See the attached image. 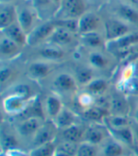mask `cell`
<instances>
[{"label": "cell", "instance_id": "cell-1", "mask_svg": "<svg viewBox=\"0 0 138 156\" xmlns=\"http://www.w3.org/2000/svg\"><path fill=\"white\" fill-rule=\"evenodd\" d=\"M138 44V33L130 32L122 37L106 42L105 48L113 54L116 55L119 58L126 60L128 52L133 47Z\"/></svg>", "mask_w": 138, "mask_h": 156}, {"label": "cell", "instance_id": "cell-2", "mask_svg": "<svg viewBox=\"0 0 138 156\" xmlns=\"http://www.w3.org/2000/svg\"><path fill=\"white\" fill-rule=\"evenodd\" d=\"M86 2L85 0H62L56 16L59 19H66V18H79L86 12Z\"/></svg>", "mask_w": 138, "mask_h": 156}, {"label": "cell", "instance_id": "cell-3", "mask_svg": "<svg viewBox=\"0 0 138 156\" xmlns=\"http://www.w3.org/2000/svg\"><path fill=\"white\" fill-rule=\"evenodd\" d=\"M78 87L79 84L75 77L69 73H60L52 81V90L58 96L76 95L78 93Z\"/></svg>", "mask_w": 138, "mask_h": 156}, {"label": "cell", "instance_id": "cell-4", "mask_svg": "<svg viewBox=\"0 0 138 156\" xmlns=\"http://www.w3.org/2000/svg\"><path fill=\"white\" fill-rule=\"evenodd\" d=\"M110 136L111 133L104 123H91L86 127L82 142L99 146Z\"/></svg>", "mask_w": 138, "mask_h": 156}, {"label": "cell", "instance_id": "cell-5", "mask_svg": "<svg viewBox=\"0 0 138 156\" xmlns=\"http://www.w3.org/2000/svg\"><path fill=\"white\" fill-rule=\"evenodd\" d=\"M56 29L55 21L48 20L39 26L34 27V29L27 34V44L36 47L39 44L48 42L50 35Z\"/></svg>", "mask_w": 138, "mask_h": 156}, {"label": "cell", "instance_id": "cell-6", "mask_svg": "<svg viewBox=\"0 0 138 156\" xmlns=\"http://www.w3.org/2000/svg\"><path fill=\"white\" fill-rule=\"evenodd\" d=\"M58 134L59 129L54 124V122L52 120H45L38 132L32 137L31 149L49 142L56 141Z\"/></svg>", "mask_w": 138, "mask_h": 156}, {"label": "cell", "instance_id": "cell-7", "mask_svg": "<svg viewBox=\"0 0 138 156\" xmlns=\"http://www.w3.org/2000/svg\"><path fill=\"white\" fill-rule=\"evenodd\" d=\"M32 99L29 100L14 95H5L2 99V107L8 115L18 116L27 109Z\"/></svg>", "mask_w": 138, "mask_h": 156}, {"label": "cell", "instance_id": "cell-8", "mask_svg": "<svg viewBox=\"0 0 138 156\" xmlns=\"http://www.w3.org/2000/svg\"><path fill=\"white\" fill-rule=\"evenodd\" d=\"M108 111L109 115H130L131 106L127 96L117 90V93L114 94L109 98Z\"/></svg>", "mask_w": 138, "mask_h": 156}, {"label": "cell", "instance_id": "cell-9", "mask_svg": "<svg viewBox=\"0 0 138 156\" xmlns=\"http://www.w3.org/2000/svg\"><path fill=\"white\" fill-rule=\"evenodd\" d=\"M128 33H130V27L120 19H109L104 24V38L106 42L118 39Z\"/></svg>", "mask_w": 138, "mask_h": 156}, {"label": "cell", "instance_id": "cell-10", "mask_svg": "<svg viewBox=\"0 0 138 156\" xmlns=\"http://www.w3.org/2000/svg\"><path fill=\"white\" fill-rule=\"evenodd\" d=\"M54 70V65L50 62L35 61L27 67V75L32 80H42L48 78Z\"/></svg>", "mask_w": 138, "mask_h": 156}, {"label": "cell", "instance_id": "cell-11", "mask_svg": "<svg viewBox=\"0 0 138 156\" xmlns=\"http://www.w3.org/2000/svg\"><path fill=\"white\" fill-rule=\"evenodd\" d=\"M128 147L123 145L111 135L98 146V156H126L130 154L127 151Z\"/></svg>", "mask_w": 138, "mask_h": 156}, {"label": "cell", "instance_id": "cell-12", "mask_svg": "<svg viewBox=\"0 0 138 156\" xmlns=\"http://www.w3.org/2000/svg\"><path fill=\"white\" fill-rule=\"evenodd\" d=\"M101 26L100 17L92 12H86L78 20V34H84L97 31Z\"/></svg>", "mask_w": 138, "mask_h": 156}, {"label": "cell", "instance_id": "cell-13", "mask_svg": "<svg viewBox=\"0 0 138 156\" xmlns=\"http://www.w3.org/2000/svg\"><path fill=\"white\" fill-rule=\"evenodd\" d=\"M45 120L38 117H30L20 120L16 127V132L22 137H33Z\"/></svg>", "mask_w": 138, "mask_h": 156}, {"label": "cell", "instance_id": "cell-14", "mask_svg": "<svg viewBox=\"0 0 138 156\" xmlns=\"http://www.w3.org/2000/svg\"><path fill=\"white\" fill-rule=\"evenodd\" d=\"M75 33H73L65 29L57 27L54 30L50 37L48 40V44H53L59 48L67 47V45L71 44L75 39Z\"/></svg>", "mask_w": 138, "mask_h": 156}, {"label": "cell", "instance_id": "cell-15", "mask_svg": "<svg viewBox=\"0 0 138 156\" xmlns=\"http://www.w3.org/2000/svg\"><path fill=\"white\" fill-rule=\"evenodd\" d=\"M86 127H83L81 124L77 123L64 130L59 131L61 134V141L71 142L74 144H80L83 141V136Z\"/></svg>", "mask_w": 138, "mask_h": 156}, {"label": "cell", "instance_id": "cell-16", "mask_svg": "<svg viewBox=\"0 0 138 156\" xmlns=\"http://www.w3.org/2000/svg\"><path fill=\"white\" fill-rule=\"evenodd\" d=\"M1 32L5 37L12 40L21 48L27 44V34L22 30V27L17 23V21L2 30Z\"/></svg>", "mask_w": 138, "mask_h": 156}, {"label": "cell", "instance_id": "cell-17", "mask_svg": "<svg viewBox=\"0 0 138 156\" xmlns=\"http://www.w3.org/2000/svg\"><path fill=\"white\" fill-rule=\"evenodd\" d=\"M52 121L57 126L59 131L64 130V129H66V128H69L73 125L79 123L78 115L74 111H72L71 109L65 106L62 108V110L59 113V115L55 117Z\"/></svg>", "mask_w": 138, "mask_h": 156}, {"label": "cell", "instance_id": "cell-18", "mask_svg": "<svg viewBox=\"0 0 138 156\" xmlns=\"http://www.w3.org/2000/svg\"><path fill=\"white\" fill-rule=\"evenodd\" d=\"M63 107L64 106L62 104V99L58 95L53 94L48 96L45 98L44 103V109L47 120H53L59 115Z\"/></svg>", "mask_w": 138, "mask_h": 156}, {"label": "cell", "instance_id": "cell-19", "mask_svg": "<svg viewBox=\"0 0 138 156\" xmlns=\"http://www.w3.org/2000/svg\"><path fill=\"white\" fill-rule=\"evenodd\" d=\"M21 52V47L9 38L1 36L0 39V57L2 61H9L16 58Z\"/></svg>", "mask_w": 138, "mask_h": 156}, {"label": "cell", "instance_id": "cell-20", "mask_svg": "<svg viewBox=\"0 0 138 156\" xmlns=\"http://www.w3.org/2000/svg\"><path fill=\"white\" fill-rule=\"evenodd\" d=\"M110 133L115 139L128 147L129 149H133L136 147L135 136L132 125L130 127L122 128V129L118 130H110Z\"/></svg>", "mask_w": 138, "mask_h": 156}, {"label": "cell", "instance_id": "cell-21", "mask_svg": "<svg viewBox=\"0 0 138 156\" xmlns=\"http://www.w3.org/2000/svg\"><path fill=\"white\" fill-rule=\"evenodd\" d=\"M17 9V23L22 27V30L29 34L33 29L34 14L27 7H16Z\"/></svg>", "mask_w": 138, "mask_h": 156}, {"label": "cell", "instance_id": "cell-22", "mask_svg": "<svg viewBox=\"0 0 138 156\" xmlns=\"http://www.w3.org/2000/svg\"><path fill=\"white\" fill-rule=\"evenodd\" d=\"M17 20V9L12 4L0 5V29L4 30Z\"/></svg>", "mask_w": 138, "mask_h": 156}, {"label": "cell", "instance_id": "cell-23", "mask_svg": "<svg viewBox=\"0 0 138 156\" xmlns=\"http://www.w3.org/2000/svg\"><path fill=\"white\" fill-rule=\"evenodd\" d=\"M116 14L119 19L126 24L138 25V9L133 6L120 4L117 7Z\"/></svg>", "mask_w": 138, "mask_h": 156}, {"label": "cell", "instance_id": "cell-24", "mask_svg": "<svg viewBox=\"0 0 138 156\" xmlns=\"http://www.w3.org/2000/svg\"><path fill=\"white\" fill-rule=\"evenodd\" d=\"M80 41L85 47L92 49H98L106 45V40L102 37V35L97 31L89 32L80 35Z\"/></svg>", "mask_w": 138, "mask_h": 156}, {"label": "cell", "instance_id": "cell-25", "mask_svg": "<svg viewBox=\"0 0 138 156\" xmlns=\"http://www.w3.org/2000/svg\"><path fill=\"white\" fill-rule=\"evenodd\" d=\"M88 62L91 68L97 70H106L110 67V59L97 50H93L89 53Z\"/></svg>", "mask_w": 138, "mask_h": 156}, {"label": "cell", "instance_id": "cell-26", "mask_svg": "<svg viewBox=\"0 0 138 156\" xmlns=\"http://www.w3.org/2000/svg\"><path fill=\"white\" fill-rule=\"evenodd\" d=\"M109 115V111L105 108L94 105L82 112V116L91 123H104L105 117Z\"/></svg>", "mask_w": 138, "mask_h": 156}, {"label": "cell", "instance_id": "cell-27", "mask_svg": "<svg viewBox=\"0 0 138 156\" xmlns=\"http://www.w3.org/2000/svg\"><path fill=\"white\" fill-rule=\"evenodd\" d=\"M108 89V82L106 80L101 78H95L87 85L83 87V90L93 95L96 98L102 97L105 95Z\"/></svg>", "mask_w": 138, "mask_h": 156}, {"label": "cell", "instance_id": "cell-28", "mask_svg": "<svg viewBox=\"0 0 138 156\" xmlns=\"http://www.w3.org/2000/svg\"><path fill=\"white\" fill-rule=\"evenodd\" d=\"M104 124L109 130H118L132 125V118L127 115H108L104 119Z\"/></svg>", "mask_w": 138, "mask_h": 156}, {"label": "cell", "instance_id": "cell-29", "mask_svg": "<svg viewBox=\"0 0 138 156\" xmlns=\"http://www.w3.org/2000/svg\"><path fill=\"white\" fill-rule=\"evenodd\" d=\"M0 146H1V151L18 150V139L16 134H14L11 130L2 128Z\"/></svg>", "mask_w": 138, "mask_h": 156}, {"label": "cell", "instance_id": "cell-30", "mask_svg": "<svg viewBox=\"0 0 138 156\" xmlns=\"http://www.w3.org/2000/svg\"><path fill=\"white\" fill-rule=\"evenodd\" d=\"M40 56L47 62H57L64 58V52L62 48L56 47L53 44H48L39 50Z\"/></svg>", "mask_w": 138, "mask_h": 156}, {"label": "cell", "instance_id": "cell-31", "mask_svg": "<svg viewBox=\"0 0 138 156\" xmlns=\"http://www.w3.org/2000/svg\"><path fill=\"white\" fill-rule=\"evenodd\" d=\"M6 95H14L21 97L26 99H32L35 97H37L36 95L33 94V91L30 85H27L26 83H16L13 84L12 86H10L6 89Z\"/></svg>", "mask_w": 138, "mask_h": 156}, {"label": "cell", "instance_id": "cell-32", "mask_svg": "<svg viewBox=\"0 0 138 156\" xmlns=\"http://www.w3.org/2000/svg\"><path fill=\"white\" fill-rule=\"evenodd\" d=\"M30 2L34 9L35 12L38 14L40 18H48V15L52 12L53 6L56 5L52 0H30Z\"/></svg>", "mask_w": 138, "mask_h": 156}, {"label": "cell", "instance_id": "cell-33", "mask_svg": "<svg viewBox=\"0 0 138 156\" xmlns=\"http://www.w3.org/2000/svg\"><path fill=\"white\" fill-rule=\"evenodd\" d=\"M117 90L131 98V97H138V77L134 76L130 80L125 81H121L117 83Z\"/></svg>", "mask_w": 138, "mask_h": 156}, {"label": "cell", "instance_id": "cell-34", "mask_svg": "<svg viewBox=\"0 0 138 156\" xmlns=\"http://www.w3.org/2000/svg\"><path fill=\"white\" fill-rule=\"evenodd\" d=\"M96 97L84 90L81 92H78L75 95V102L82 112L96 105Z\"/></svg>", "mask_w": 138, "mask_h": 156}, {"label": "cell", "instance_id": "cell-35", "mask_svg": "<svg viewBox=\"0 0 138 156\" xmlns=\"http://www.w3.org/2000/svg\"><path fill=\"white\" fill-rule=\"evenodd\" d=\"M57 151V144L55 141L44 144L31 149L29 156H53Z\"/></svg>", "mask_w": 138, "mask_h": 156}, {"label": "cell", "instance_id": "cell-36", "mask_svg": "<svg viewBox=\"0 0 138 156\" xmlns=\"http://www.w3.org/2000/svg\"><path fill=\"white\" fill-rule=\"evenodd\" d=\"M93 68H80L76 71V74H75V79L78 82L79 85H82V86H85L87 85L89 82L95 79L94 77V73H93Z\"/></svg>", "mask_w": 138, "mask_h": 156}, {"label": "cell", "instance_id": "cell-37", "mask_svg": "<svg viewBox=\"0 0 138 156\" xmlns=\"http://www.w3.org/2000/svg\"><path fill=\"white\" fill-rule=\"evenodd\" d=\"M75 156H98V146L82 142L79 145Z\"/></svg>", "mask_w": 138, "mask_h": 156}, {"label": "cell", "instance_id": "cell-38", "mask_svg": "<svg viewBox=\"0 0 138 156\" xmlns=\"http://www.w3.org/2000/svg\"><path fill=\"white\" fill-rule=\"evenodd\" d=\"M78 20L79 19H73V18H66V19H58L54 20L55 24L57 27L65 29L73 33L78 34Z\"/></svg>", "mask_w": 138, "mask_h": 156}, {"label": "cell", "instance_id": "cell-39", "mask_svg": "<svg viewBox=\"0 0 138 156\" xmlns=\"http://www.w3.org/2000/svg\"><path fill=\"white\" fill-rule=\"evenodd\" d=\"M13 74L14 72L10 66H2L1 71H0V82H1V86L3 87V89H5L4 87L6 85H8V82L12 80Z\"/></svg>", "mask_w": 138, "mask_h": 156}, {"label": "cell", "instance_id": "cell-40", "mask_svg": "<svg viewBox=\"0 0 138 156\" xmlns=\"http://www.w3.org/2000/svg\"><path fill=\"white\" fill-rule=\"evenodd\" d=\"M131 106V115L132 120L138 125V97H131V99H129Z\"/></svg>", "mask_w": 138, "mask_h": 156}, {"label": "cell", "instance_id": "cell-41", "mask_svg": "<svg viewBox=\"0 0 138 156\" xmlns=\"http://www.w3.org/2000/svg\"><path fill=\"white\" fill-rule=\"evenodd\" d=\"M124 4L133 6L136 9H138V0H123Z\"/></svg>", "mask_w": 138, "mask_h": 156}, {"label": "cell", "instance_id": "cell-42", "mask_svg": "<svg viewBox=\"0 0 138 156\" xmlns=\"http://www.w3.org/2000/svg\"><path fill=\"white\" fill-rule=\"evenodd\" d=\"M53 156H70V155H68V154H66V153H64V152H62V151H56V152L54 153V155Z\"/></svg>", "mask_w": 138, "mask_h": 156}, {"label": "cell", "instance_id": "cell-43", "mask_svg": "<svg viewBox=\"0 0 138 156\" xmlns=\"http://www.w3.org/2000/svg\"><path fill=\"white\" fill-rule=\"evenodd\" d=\"M133 62V66H134V68H135V76H136L138 74V59H136Z\"/></svg>", "mask_w": 138, "mask_h": 156}, {"label": "cell", "instance_id": "cell-44", "mask_svg": "<svg viewBox=\"0 0 138 156\" xmlns=\"http://www.w3.org/2000/svg\"><path fill=\"white\" fill-rule=\"evenodd\" d=\"M13 0H0V3L1 4H12Z\"/></svg>", "mask_w": 138, "mask_h": 156}, {"label": "cell", "instance_id": "cell-45", "mask_svg": "<svg viewBox=\"0 0 138 156\" xmlns=\"http://www.w3.org/2000/svg\"><path fill=\"white\" fill-rule=\"evenodd\" d=\"M52 1H53V2H54L55 4H56V5H57V6L59 7V6H60V3H61V1H62V0H52Z\"/></svg>", "mask_w": 138, "mask_h": 156}, {"label": "cell", "instance_id": "cell-46", "mask_svg": "<svg viewBox=\"0 0 138 156\" xmlns=\"http://www.w3.org/2000/svg\"><path fill=\"white\" fill-rule=\"evenodd\" d=\"M126 156H138V155H137V153L135 152V153H130V154H128V155H126Z\"/></svg>", "mask_w": 138, "mask_h": 156}, {"label": "cell", "instance_id": "cell-47", "mask_svg": "<svg viewBox=\"0 0 138 156\" xmlns=\"http://www.w3.org/2000/svg\"><path fill=\"white\" fill-rule=\"evenodd\" d=\"M136 76H137V77H138V74H137V75H136Z\"/></svg>", "mask_w": 138, "mask_h": 156}]
</instances>
